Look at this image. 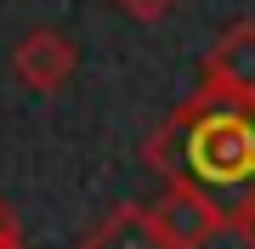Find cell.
<instances>
[{
  "label": "cell",
  "instance_id": "cell-1",
  "mask_svg": "<svg viewBox=\"0 0 255 249\" xmlns=\"http://www.w3.org/2000/svg\"><path fill=\"white\" fill-rule=\"evenodd\" d=\"M147 165L170 181H187L227 210L255 193V102L227 91H193L147 136Z\"/></svg>",
  "mask_w": 255,
  "mask_h": 249
},
{
  "label": "cell",
  "instance_id": "cell-2",
  "mask_svg": "<svg viewBox=\"0 0 255 249\" xmlns=\"http://www.w3.org/2000/svg\"><path fill=\"white\" fill-rule=\"evenodd\" d=\"M147 215H153L159 238L170 244V249H204V244H216L221 232H227V210H221L210 193L187 187V181H170L164 198H159Z\"/></svg>",
  "mask_w": 255,
  "mask_h": 249
},
{
  "label": "cell",
  "instance_id": "cell-3",
  "mask_svg": "<svg viewBox=\"0 0 255 249\" xmlns=\"http://www.w3.org/2000/svg\"><path fill=\"white\" fill-rule=\"evenodd\" d=\"M74 68H80V51H74V40L57 34V28H28L17 40V51H11V74H17L28 91H63L74 80Z\"/></svg>",
  "mask_w": 255,
  "mask_h": 249
},
{
  "label": "cell",
  "instance_id": "cell-4",
  "mask_svg": "<svg viewBox=\"0 0 255 249\" xmlns=\"http://www.w3.org/2000/svg\"><path fill=\"white\" fill-rule=\"evenodd\" d=\"M204 91H227L255 102V17H238L204 51Z\"/></svg>",
  "mask_w": 255,
  "mask_h": 249
},
{
  "label": "cell",
  "instance_id": "cell-5",
  "mask_svg": "<svg viewBox=\"0 0 255 249\" xmlns=\"http://www.w3.org/2000/svg\"><path fill=\"white\" fill-rule=\"evenodd\" d=\"M85 249H170V244L159 238V227H153V215H147V204H114V210L91 227Z\"/></svg>",
  "mask_w": 255,
  "mask_h": 249
},
{
  "label": "cell",
  "instance_id": "cell-6",
  "mask_svg": "<svg viewBox=\"0 0 255 249\" xmlns=\"http://www.w3.org/2000/svg\"><path fill=\"white\" fill-rule=\"evenodd\" d=\"M227 232L244 249H255V193H244L238 204H227Z\"/></svg>",
  "mask_w": 255,
  "mask_h": 249
},
{
  "label": "cell",
  "instance_id": "cell-7",
  "mask_svg": "<svg viewBox=\"0 0 255 249\" xmlns=\"http://www.w3.org/2000/svg\"><path fill=\"white\" fill-rule=\"evenodd\" d=\"M170 6H176V0H119V11H125V17H136V23H159V17H170Z\"/></svg>",
  "mask_w": 255,
  "mask_h": 249
},
{
  "label": "cell",
  "instance_id": "cell-8",
  "mask_svg": "<svg viewBox=\"0 0 255 249\" xmlns=\"http://www.w3.org/2000/svg\"><path fill=\"white\" fill-rule=\"evenodd\" d=\"M0 249H28V244H23V221L11 215L6 198H0Z\"/></svg>",
  "mask_w": 255,
  "mask_h": 249
}]
</instances>
